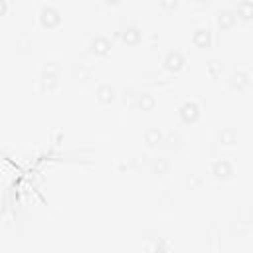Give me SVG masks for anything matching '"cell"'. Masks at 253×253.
<instances>
[{"mask_svg": "<svg viewBox=\"0 0 253 253\" xmlns=\"http://www.w3.org/2000/svg\"><path fill=\"white\" fill-rule=\"evenodd\" d=\"M200 184H202V178H200L198 174H190V176H186V186H188L190 190L200 188Z\"/></svg>", "mask_w": 253, "mask_h": 253, "instance_id": "7402d4cb", "label": "cell"}, {"mask_svg": "<svg viewBox=\"0 0 253 253\" xmlns=\"http://www.w3.org/2000/svg\"><path fill=\"white\" fill-rule=\"evenodd\" d=\"M192 45L194 47H200V49H208V47H211V43H213V32H211V28L210 26H206V24H202V26H196L194 30H192Z\"/></svg>", "mask_w": 253, "mask_h": 253, "instance_id": "5b68a950", "label": "cell"}, {"mask_svg": "<svg viewBox=\"0 0 253 253\" xmlns=\"http://www.w3.org/2000/svg\"><path fill=\"white\" fill-rule=\"evenodd\" d=\"M200 113H202V107L198 101L194 99H188L184 101L180 107H178V119L184 123V125H192L200 119Z\"/></svg>", "mask_w": 253, "mask_h": 253, "instance_id": "8992f818", "label": "cell"}, {"mask_svg": "<svg viewBox=\"0 0 253 253\" xmlns=\"http://www.w3.org/2000/svg\"><path fill=\"white\" fill-rule=\"evenodd\" d=\"M134 107H136L138 111H152V109L156 107V97H154L152 93H148V91L138 93V95L134 97Z\"/></svg>", "mask_w": 253, "mask_h": 253, "instance_id": "2e32d148", "label": "cell"}, {"mask_svg": "<svg viewBox=\"0 0 253 253\" xmlns=\"http://www.w3.org/2000/svg\"><path fill=\"white\" fill-rule=\"evenodd\" d=\"M121 2H123V0H101V4L107 6V8H117Z\"/></svg>", "mask_w": 253, "mask_h": 253, "instance_id": "cb8c5ba5", "label": "cell"}, {"mask_svg": "<svg viewBox=\"0 0 253 253\" xmlns=\"http://www.w3.org/2000/svg\"><path fill=\"white\" fill-rule=\"evenodd\" d=\"M184 65H186V57L180 49H170L162 59V67L168 73H178V71L184 69Z\"/></svg>", "mask_w": 253, "mask_h": 253, "instance_id": "ba28073f", "label": "cell"}, {"mask_svg": "<svg viewBox=\"0 0 253 253\" xmlns=\"http://www.w3.org/2000/svg\"><path fill=\"white\" fill-rule=\"evenodd\" d=\"M217 140H219V146L233 148V146H237V130L233 126H223L217 134Z\"/></svg>", "mask_w": 253, "mask_h": 253, "instance_id": "9a60e30c", "label": "cell"}, {"mask_svg": "<svg viewBox=\"0 0 253 253\" xmlns=\"http://www.w3.org/2000/svg\"><path fill=\"white\" fill-rule=\"evenodd\" d=\"M148 170H150V174H154V176H166L168 172H170V160L168 158H152L150 160V164H148Z\"/></svg>", "mask_w": 253, "mask_h": 253, "instance_id": "e0dca14e", "label": "cell"}, {"mask_svg": "<svg viewBox=\"0 0 253 253\" xmlns=\"http://www.w3.org/2000/svg\"><path fill=\"white\" fill-rule=\"evenodd\" d=\"M8 14V2L6 0H0V18Z\"/></svg>", "mask_w": 253, "mask_h": 253, "instance_id": "d4e9b609", "label": "cell"}, {"mask_svg": "<svg viewBox=\"0 0 253 253\" xmlns=\"http://www.w3.org/2000/svg\"><path fill=\"white\" fill-rule=\"evenodd\" d=\"M227 87L235 93H245L251 87V75L247 69H231V73L227 75Z\"/></svg>", "mask_w": 253, "mask_h": 253, "instance_id": "3957f363", "label": "cell"}, {"mask_svg": "<svg viewBox=\"0 0 253 253\" xmlns=\"http://www.w3.org/2000/svg\"><path fill=\"white\" fill-rule=\"evenodd\" d=\"M121 42L128 47H134L142 42V30L138 26H126L123 32H121Z\"/></svg>", "mask_w": 253, "mask_h": 253, "instance_id": "8fae6325", "label": "cell"}, {"mask_svg": "<svg viewBox=\"0 0 253 253\" xmlns=\"http://www.w3.org/2000/svg\"><path fill=\"white\" fill-rule=\"evenodd\" d=\"M213 20H215L217 30H221V32H229V30H233L235 24H237L235 12L229 10V8H221V10H217L215 16H213Z\"/></svg>", "mask_w": 253, "mask_h": 253, "instance_id": "9c48e42d", "label": "cell"}, {"mask_svg": "<svg viewBox=\"0 0 253 253\" xmlns=\"http://www.w3.org/2000/svg\"><path fill=\"white\" fill-rule=\"evenodd\" d=\"M162 142H166L164 146H168V148H178L180 146V134L168 132V134H164V140Z\"/></svg>", "mask_w": 253, "mask_h": 253, "instance_id": "44dd1931", "label": "cell"}, {"mask_svg": "<svg viewBox=\"0 0 253 253\" xmlns=\"http://www.w3.org/2000/svg\"><path fill=\"white\" fill-rule=\"evenodd\" d=\"M221 71H223L221 61H217V59H210V61L206 63V73H208L211 79H217V77L221 75Z\"/></svg>", "mask_w": 253, "mask_h": 253, "instance_id": "d6986e66", "label": "cell"}, {"mask_svg": "<svg viewBox=\"0 0 253 253\" xmlns=\"http://www.w3.org/2000/svg\"><path fill=\"white\" fill-rule=\"evenodd\" d=\"M208 172H210V176H211L215 182H227V180L233 178L235 166H233V162L227 160V158H215V160L210 162Z\"/></svg>", "mask_w": 253, "mask_h": 253, "instance_id": "7a4b0ae2", "label": "cell"}, {"mask_svg": "<svg viewBox=\"0 0 253 253\" xmlns=\"http://www.w3.org/2000/svg\"><path fill=\"white\" fill-rule=\"evenodd\" d=\"M111 47H113L111 40H109L107 36H103V34L93 36L91 42H89V45H87L89 53H91L93 57H99V59H101V57H107V55L111 53Z\"/></svg>", "mask_w": 253, "mask_h": 253, "instance_id": "52a82bcc", "label": "cell"}, {"mask_svg": "<svg viewBox=\"0 0 253 253\" xmlns=\"http://www.w3.org/2000/svg\"><path fill=\"white\" fill-rule=\"evenodd\" d=\"M233 12H235L237 22L251 24V20H253V4H251V0H241V2H237V8H235Z\"/></svg>", "mask_w": 253, "mask_h": 253, "instance_id": "7c38bea8", "label": "cell"}, {"mask_svg": "<svg viewBox=\"0 0 253 253\" xmlns=\"http://www.w3.org/2000/svg\"><path fill=\"white\" fill-rule=\"evenodd\" d=\"M117 97H119V93H117V87L115 85H111V83H101L97 89H95V99H97V103L99 105H113L115 101H117Z\"/></svg>", "mask_w": 253, "mask_h": 253, "instance_id": "30bf717a", "label": "cell"}, {"mask_svg": "<svg viewBox=\"0 0 253 253\" xmlns=\"http://www.w3.org/2000/svg\"><path fill=\"white\" fill-rule=\"evenodd\" d=\"M61 10L53 4H43L40 10H38V24L43 28V30H55L61 26Z\"/></svg>", "mask_w": 253, "mask_h": 253, "instance_id": "6da1fadb", "label": "cell"}, {"mask_svg": "<svg viewBox=\"0 0 253 253\" xmlns=\"http://www.w3.org/2000/svg\"><path fill=\"white\" fill-rule=\"evenodd\" d=\"M158 8L164 14H174L180 8V0H158Z\"/></svg>", "mask_w": 253, "mask_h": 253, "instance_id": "ffe728a7", "label": "cell"}, {"mask_svg": "<svg viewBox=\"0 0 253 253\" xmlns=\"http://www.w3.org/2000/svg\"><path fill=\"white\" fill-rule=\"evenodd\" d=\"M142 140H144V146H146V148H156V146H160L162 140H164V130L158 128V126H150V128L144 132Z\"/></svg>", "mask_w": 253, "mask_h": 253, "instance_id": "4fadbf2b", "label": "cell"}, {"mask_svg": "<svg viewBox=\"0 0 253 253\" xmlns=\"http://www.w3.org/2000/svg\"><path fill=\"white\" fill-rule=\"evenodd\" d=\"M16 49H18L20 53L32 51V38H30L28 34H20V36L16 38Z\"/></svg>", "mask_w": 253, "mask_h": 253, "instance_id": "ac0fdd59", "label": "cell"}, {"mask_svg": "<svg viewBox=\"0 0 253 253\" xmlns=\"http://www.w3.org/2000/svg\"><path fill=\"white\" fill-rule=\"evenodd\" d=\"M71 77H73L79 85H85V83H89V79L93 77V71H91V67L85 65V63H75V65L71 67Z\"/></svg>", "mask_w": 253, "mask_h": 253, "instance_id": "5bb4252c", "label": "cell"}, {"mask_svg": "<svg viewBox=\"0 0 253 253\" xmlns=\"http://www.w3.org/2000/svg\"><path fill=\"white\" fill-rule=\"evenodd\" d=\"M57 83H59V73L55 67H43L38 75V85H40V91L42 93H51L57 89Z\"/></svg>", "mask_w": 253, "mask_h": 253, "instance_id": "277c9868", "label": "cell"}, {"mask_svg": "<svg viewBox=\"0 0 253 253\" xmlns=\"http://www.w3.org/2000/svg\"><path fill=\"white\" fill-rule=\"evenodd\" d=\"M190 4L196 8H210L213 4V0H190Z\"/></svg>", "mask_w": 253, "mask_h": 253, "instance_id": "603a6c76", "label": "cell"}]
</instances>
